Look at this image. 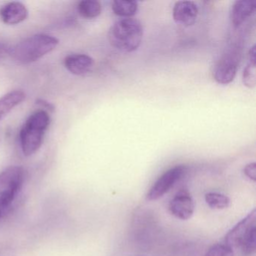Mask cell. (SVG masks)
Listing matches in <instances>:
<instances>
[{"instance_id": "cell-14", "label": "cell", "mask_w": 256, "mask_h": 256, "mask_svg": "<svg viewBox=\"0 0 256 256\" xmlns=\"http://www.w3.org/2000/svg\"><path fill=\"white\" fill-rule=\"evenodd\" d=\"M114 13L120 17L131 18L137 13L138 4L132 0H114L112 4Z\"/></svg>"}, {"instance_id": "cell-3", "label": "cell", "mask_w": 256, "mask_h": 256, "mask_svg": "<svg viewBox=\"0 0 256 256\" xmlns=\"http://www.w3.org/2000/svg\"><path fill=\"white\" fill-rule=\"evenodd\" d=\"M50 122V115L44 110H36L28 118L20 132V146L24 156H30L40 149Z\"/></svg>"}, {"instance_id": "cell-17", "label": "cell", "mask_w": 256, "mask_h": 256, "mask_svg": "<svg viewBox=\"0 0 256 256\" xmlns=\"http://www.w3.org/2000/svg\"><path fill=\"white\" fill-rule=\"evenodd\" d=\"M256 64H250L246 67L242 74V80L245 86L248 88H252L256 86Z\"/></svg>"}, {"instance_id": "cell-19", "label": "cell", "mask_w": 256, "mask_h": 256, "mask_svg": "<svg viewBox=\"0 0 256 256\" xmlns=\"http://www.w3.org/2000/svg\"><path fill=\"white\" fill-rule=\"evenodd\" d=\"M244 174L247 178H250L252 181L256 180V162L250 163L246 164L244 169Z\"/></svg>"}, {"instance_id": "cell-22", "label": "cell", "mask_w": 256, "mask_h": 256, "mask_svg": "<svg viewBox=\"0 0 256 256\" xmlns=\"http://www.w3.org/2000/svg\"><path fill=\"white\" fill-rule=\"evenodd\" d=\"M1 209H2V208H0V216H1Z\"/></svg>"}, {"instance_id": "cell-18", "label": "cell", "mask_w": 256, "mask_h": 256, "mask_svg": "<svg viewBox=\"0 0 256 256\" xmlns=\"http://www.w3.org/2000/svg\"><path fill=\"white\" fill-rule=\"evenodd\" d=\"M204 256H234L230 248L224 244H217L209 248Z\"/></svg>"}, {"instance_id": "cell-11", "label": "cell", "mask_w": 256, "mask_h": 256, "mask_svg": "<svg viewBox=\"0 0 256 256\" xmlns=\"http://www.w3.org/2000/svg\"><path fill=\"white\" fill-rule=\"evenodd\" d=\"M64 65L72 74L83 76L91 71L94 67V60L88 55L74 54L65 58Z\"/></svg>"}, {"instance_id": "cell-2", "label": "cell", "mask_w": 256, "mask_h": 256, "mask_svg": "<svg viewBox=\"0 0 256 256\" xmlns=\"http://www.w3.org/2000/svg\"><path fill=\"white\" fill-rule=\"evenodd\" d=\"M58 44L59 40L52 36L37 34L10 48L8 55L20 64H32L53 52Z\"/></svg>"}, {"instance_id": "cell-1", "label": "cell", "mask_w": 256, "mask_h": 256, "mask_svg": "<svg viewBox=\"0 0 256 256\" xmlns=\"http://www.w3.org/2000/svg\"><path fill=\"white\" fill-rule=\"evenodd\" d=\"M234 256H254L256 252V210H252L224 238Z\"/></svg>"}, {"instance_id": "cell-15", "label": "cell", "mask_w": 256, "mask_h": 256, "mask_svg": "<svg viewBox=\"0 0 256 256\" xmlns=\"http://www.w3.org/2000/svg\"><path fill=\"white\" fill-rule=\"evenodd\" d=\"M79 14L84 18L94 19L102 12V5L96 0H84L78 5Z\"/></svg>"}, {"instance_id": "cell-21", "label": "cell", "mask_w": 256, "mask_h": 256, "mask_svg": "<svg viewBox=\"0 0 256 256\" xmlns=\"http://www.w3.org/2000/svg\"><path fill=\"white\" fill-rule=\"evenodd\" d=\"M256 46H253L248 50V60L250 64H256Z\"/></svg>"}, {"instance_id": "cell-9", "label": "cell", "mask_w": 256, "mask_h": 256, "mask_svg": "<svg viewBox=\"0 0 256 256\" xmlns=\"http://www.w3.org/2000/svg\"><path fill=\"white\" fill-rule=\"evenodd\" d=\"M238 71V60L232 56L222 58L215 66L214 78L217 83L228 84L233 82Z\"/></svg>"}, {"instance_id": "cell-13", "label": "cell", "mask_w": 256, "mask_h": 256, "mask_svg": "<svg viewBox=\"0 0 256 256\" xmlns=\"http://www.w3.org/2000/svg\"><path fill=\"white\" fill-rule=\"evenodd\" d=\"M26 98V94L22 90H14L0 98V121L6 116L14 108L22 104Z\"/></svg>"}, {"instance_id": "cell-16", "label": "cell", "mask_w": 256, "mask_h": 256, "mask_svg": "<svg viewBox=\"0 0 256 256\" xmlns=\"http://www.w3.org/2000/svg\"><path fill=\"white\" fill-rule=\"evenodd\" d=\"M205 202L212 209L222 210L230 205L229 198L218 192L206 193L205 194Z\"/></svg>"}, {"instance_id": "cell-7", "label": "cell", "mask_w": 256, "mask_h": 256, "mask_svg": "<svg viewBox=\"0 0 256 256\" xmlns=\"http://www.w3.org/2000/svg\"><path fill=\"white\" fill-rule=\"evenodd\" d=\"M168 208L170 214L176 218L188 220L194 214V200L188 191L180 190L170 200Z\"/></svg>"}, {"instance_id": "cell-8", "label": "cell", "mask_w": 256, "mask_h": 256, "mask_svg": "<svg viewBox=\"0 0 256 256\" xmlns=\"http://www.w3.org/2000/svg\"><path fill=\"white\" fill-rule=\"evenodd\" d=\"M198 8L192 1H178L173 8V18L178 24L192 26L197 20Z\"/></svg>"}, {"instance_id": "cell-4", "label": "cell", "mask_w": 256, "mask_h": 256, "mask_svg": "<svg viewBox=\"0 0 256 256\" xmlns=\"http://www.w3.org/2000/svg\"><path fill=\"white\" fill-rule=\"evenodd\" d=\"M142 24L136 19L126 18L114 24L108 32L110 44L118 50L126 53L138 48L143 40Z\"/></svg>"}, {"instance_id": "cell-20", "label": "cell", "mask_w": 256, "mask_h": 256, "mask_svg": "<svg viewBox=\"0 0 256 256\" xmlns=\"http://www.w3.org/2000/svg\"><path fill=\"white\" fill-rule=\"evenodd\" d=\"M10 48L6 46L4 43L0 42V60L4 59L7 54L10 53Z\"/></svg>"}, {"instance_id": "cell-5", "label": "cell", "mask_w": 256, "mask_h": 256, "mask_svg": "<svg viewBox=\"0 0 256 256\" xmlns=\"http://www.w3.org/2000/svg\"><path fill=\"white\" fill-rule=\"evenodd\" d=\"M24 178L25 170L22 166H10L0 173V208H6L14 200Z\"/></svg>"}, {"instance_id": "cell-10", "label": "cell", "mask_w": 256, "mask_h": 256, "mask_svg": "<svg viewBox=\"0 0 256 256\" xmlns=\"http://www.w3.org/2000/svg\"><path fill=\"white\" fill-rule=\"evenodd\" d=\"M28 16L29 12L22 2H10L0 10V18L6 24H19L24 22Z\"/></svg>"}, {"instance_id": "cell-12", "label": "cell", "mask_w": 256, "mask_h": 256, "mask_svg": "<svg viewBox=\"0 0 256 256\" xmlns=\"http://www.w3.org/2000/svg\"><path fill=\"white\" fill-rule=\"evenodd\" d=\"M256 2L252 0H239L232 6L230 20L234 28H238L245 22L256 11Z\"/></svg>"}, {"instance_id": "cell-6", "label": "cell", "mask_w": 256, "mask_h": 256, "mask_svg": "<svg viewBox=\"0 0 256 256\" xmlns=\"http://www.w3.org/2000/svg\"><path fill=\"white\" fill-rule=\"evenodd\" d=\"M186 172V166L181 164L174 166L164 172L150 188L146 194V199L149 200H155L162 197L182 178L184 175H185Z\"/></svg>"}]
</instances>
